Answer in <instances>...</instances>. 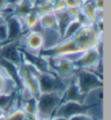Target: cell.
<instances>
[{"instance_id":"cell-1","label":"cell","mask_w":111,"mask_h":120,"mask_svg":"<svg viewBox=\"0 0 111 120\" xmlns=\"http://www.w3.org/2000/svg\"><path fill=\"white\" fill-rule=\"evenodd\" d=\"M102 43V32L98 31L95 24L82 27L72 37L58 42V44L41 51V54L44 58L50 57H72L74 54L79 56L89 49L96 47Z\"/></svg>"},{"instance_id":"cell-2","label":"cell","mask_w":111,"mask_h":120,"mask_svg":"<svg viewBox=\"0 0 111 120\" xmlns=\"http://www.w3.org/2000/svg\"><path fill=\"white\" fill-rule=\"evenodd\" d=\"M63 92H48L41 94L37 101V118L38 119H50L53 117L56 110L61 104Z\"/></svg>"},{"instance_id":"cell-3","label":"cell","mask_w":111,"mask_h":120,"mask_svg":"<svg viewBox=\"0 0 111 120\" xmlns=\"http://www.w3.org/2000/svg\"><path fill=\"white\" fill-rule=\"evenodd\" d=\"M38 71L32 67L30 64L26 62L22 59L19 65V74L22 82V87H26L31 92V95L37 99L41 95L39 84H38Z\"/></svg>"},{"instance_id":"cell-4","label":"cell","mask_w":111,"mask_h":120,"mask_svg":"<svg viewBox=\"0 0 111 120\" xmlns=\"http://www.w3.org/2000/svg\"><path fill=\"white\" fill-rule=\"evenodd\" d=\"M74 77L80 92L84 96L90 94L93 90L103 88L102 79L89 69H77Z\"/></svg>"},{"instance_id":"cell-5","label":"cell","mask_w":111,"mask_h":120,"mask_svg":"<svg viewBox=\"0 0 111 120\" xmlns=\"http://www.w3.org/2000/svg\"><path fill=\"white\" fill-rule=\"evenodd\" d=\"M38 84L41 94H48V92H64L68 83L65 82V79L53 73L52 71L38 73Z\"/></svg>"},{"instance_id":"cell-6","label":"cell","mask_w":111,"mask_h":120,"mask_svg":"<svg viewBox=\"0 0 111 120\" xmlns=\"http://www.w3.org/2000/svg\"><path fill=\"white\" fill-rule=\"evenodd\" d=\"M93 107H94L93 105H87L86 103L81 104V103H78V102H63L58 106V109L56 110L52 118L68 119L73 116L86 114V116H88L89 118L93 119V114H92V109Z\"/></svg>"},{"instance_id":"cell-7","label":"cell","mask_w":111,"mask_h":120,"mask_svg":"<svg viewBox=\"0 0 111 120\" xmlns=\"http://www.w3.org/2000/svg\"><path fill=\"white\" fill-rule=\"evenodd\" d=\"M101 45L102 43L97 45L96 47L89 49L86 52L81 53L79 58L73 61V65L75 69H90L95 71L96 68L102 64V52H101Z\"/></svg>"},{"instance_id":"cell-8","label":"cell","mask_w":111,"mask_h":120,"mask_svg":"<svg viewBox=\"0 0 111 120\" xmlns=\"http://www.w3.org/2000/svg\"><path fill=\"white\" fill-rule=\"evenodd\" d=\"M49 62V68L53 73L60 76L61 79H72L77 72L73 61L67 57H50L46 58Z\"/></svg>"},{"instance_id":"cell-9","label":"cell","mask_w":111,"mask_h":120,"mask_svg":"<svg viewBox=\"0 0 111 120\" xmlns=\"http://www.w3.org/2000/svg\"><path fill=\"white\" fill-rule=\"evenodd\" d=\"M19 41H8L5 43L0 44V58L5 59L12 64H14L16 66L20 65L22 56L20 52V44Z\"/></svg>"},{"instance_id":"cell-10","label":"cell","mask_w":111,"mask_h":120,"mask_svg":"<svg viewBox=\"0 0 111 120\" xmlns=\"http://www.w3.org/2000/svg\"><path fill=\"white\" fill-rule=\"evenodd\" d=\"M20 52H21L22 59L24 60L26 62L30 64L32 67H35L39 73H44V72H49L50 71L49 62L46 58L42 57L41 54L29 52V51H27L26 49H22V47H20Z\"/></svg>"},{"instance_id":"cell-11","label":"cell","mask_w":111,"mask_h":120,"mask_svg":"<svg viewBox=\"0 0 111 120\" xmlns=\"http://www.w3.org/2000/svg\"><path fill=\"white\" fill-rule=\"evenodd\" d=\"M22 38V37H21ZM24 47L27 51L32 52V53H39L44 46V36L38 32V31H31L29 34H27L23 38H22Z\"/></svg>"},{"instance_id":"cell-12","label":"cell","mask_w":111,"mask_h":120,"mask_svg":"<svg viewBox=\"0 0 111 120\" xmlns=\"http://www.w3.org/2000/svg\"><path fill=\"white\" fill-rule=\"evenodd\" d=\"M86 97L84 95H82L80 92L79 87L75 82V77H74V81H72L68 86L66 90L63 92V99H61V103L63 102H78L81 104H84L86 103Z\"/></svg>"},{"instance_id":"cell-13","label":"cell","mask_w":111,"mask_h":120,"mask_svg":"<svg viewBox=\"0 0 111 120\" xmlns=\"http://www.w3.org/2000/svg\"><path fill=\"white\" fill-rule=\"evenodd\" d=\"M6 24L8 29V41H17L23 35V26L19 17L15 15H11L8 19H6Z\"/></svg>"},{"instance_id":"cell-14","label":"cell","mask_w":111,"mask_h":120,"mask_svg":"<svg viewBox=\"0 0 111 120\" xmlns=\"http://www.w3.org/2000/svg\"><path fill=\"white\" fill-rule=\"evenodd\" d=\"M19 91L15 81L7 73V71L0 65V95L12 94L13 91Z\"/></svg>"},{"instance_id":"cell-15","label":"cell","mask_w":111,"mask_h":120,"mask_svg":"<svg viewBox=\"0 0 111 120\" xmlns=\"http://www.w3.org/2000/svg\"><path fill=\"white\" fill-rule=\"evenodd\" d=\"M34 8H36L34 0H17L16 2H14L13 15H15L16 17L22 20L29 12H31Z\"/></svg>"},{"instance_id":"cell-16","label":"cell","mask_w":111,"mask_h":120,"mask_svg":"<svg viewBox=\"0 0 111 120\" xmlns=\"http://www.w3.org/2000/svg\"><path fill=\"white\" fill-rule=\"evenodd\" d=\"M38 23L43 29L58 31V21H57V16L54 12H48V13L41 14Z\"/></svg>"},{"instance_id":"cell-17","label":"cell","mask_w":111,"mask_h":120,"mask_svg":"<svg viewBox=\"0 0 111 120\" xmlns=\"http://www.w3.org/2000/svg\"><path fill=\"white\" fill-rule=\"evenodd\" d=\"M39 17H41V13L38 12L37 8H34L31 12H29L28 14L21 20V22L23 23V24H22V26H23V31L32 29V28L38 23Z\"/></svg>"},{"instance_id":"cell-18","label":"cell","mask_w":111,"mask_h":120,"mask_svg":"<svg viewBox=\"0 0 111 120\" xmlns=\"http://www.w3.org/2000/svg\"><path fill=\"white\" fill-rule=\"evenodd\" d=\"M6 120H39L37 117H34L31 114L26 113L24 111H22L20 107L15 109L14 111H12L11 113L5 116Z\"/></svg>"},{"instance_id":"cell-19","label":"cell","mask_w":111,"mask_h":120,"mask_svg":"<svg viewBox=\"0 0 111 120\" xmlns=\"http://www.w3.org/2000/svg\"><path fill=\"white\" fill-rule=\"evenodd\" d=\"M19 106H20V109H21L22 111H24L26 113L31 114L34 117H37V101H36L35 97L29 98L28 101L21 103Z\"/></svg>"},{"instance_id":"cell-20","label":"cell","mask_w":111,"mask_h":120,"mask_svg":"<svg viewBox=\"0 0 111 120\" xmlns=\"http://www.w3.org/2000/svg\"><path fill=\"white\" fill-rule=\"evenodd\" d=\"M81 28H82L81 23H79L77 20H73V21L67 26V28L65 29V32H64V35L61 36V38L59 39V42H60V41H64V39H67V38H69V37H72V36L75 35Z\"/></svg>"},{"instance_id":"cell-21","label":"cell","mask_w":111,"mask_h":120,"mask_svg":"<svg viewBox=\"0 0 111 120\" xmlns=\"http://www.w3.org/2000/svg\"><path fill=\"white\" fill-rule=\"evenodd\" d=\"M75 20H77L79 23H81V26H82V27H87V26H90V24H93V23H92V21L89 20L88 15L86 14V13H84L82 9H80V12L78 13L77 17H75Z\"/></svg>"},{"instance_id":"cell-22","label":"cell","mask_w":111,"mask_h":120,"mask_svg":"<svg viewBox=\"0 0 111 120\" xmlns=\"http://www.w3.org/2000/svg\"><path fill=\"white\" fill-rule=\"evenodd\" d=\"M5 42H8V29L6 22L0 24V44Z\"/></svg>"},{"instance_id":"cell-23","label":"cell","mask_w":111,"mask_h":120,"mask_svg":"<svg viewBox=\"0 0 111 120\" xmlns=\"http://www.w3.org/2000/svg\"><path fill=\"white\" fill-rule=\"evenodd\" d=\"M66 9V5L64 2V0H58L52 5V12H61Z\"/></svg>"},{"instance_id":"cell-24","label":"cell","mask_w":111,"mask_h":120,"mask_svg":"<svg viewBox=\"0 0 111 120\" xmlns=\"http://www.w3.org/2000/svg\"><path fill=\"white\" fill-rule=\"evenodd\" d=\"M66 8H77V7H81V2L80 0H64Z\"/></svg>"},{"instance_id":"cell-25","label":"cell","mask_w":111,"mask_h":120,"mask_svg":"<svg viewBox=\"0 0 111 120\" xmlns=\"http://www.w3.org/2000/svg\"><path fill=\"white\" fill-rule=\"evenodd\" d=\"M67 120H93L92 118H89L86 114H78V116H73L71 118H68Z\"/></svg>"},{"instance_id":"cell-26","label":"cell","mask_w":111,"mask_h":120,"mask_svg":"<svg viewBox=\"0 0 111 120\" xmlns=\"http://www.w3.org/2000/svg\"><path fill=\"white\" fill-rule=\"evenodd\" d=\"M12 2L9 0H0V12H2L6 7H8Z\"/></svg>"},{"instance_id":"cell-27","label":"cell","mask_w":111,"mask_h":120,"mask_svg":"<svg viewBox=\"0 0 111 120\" xmlns=\"http://www.w3.org/2000/svg\"><path fill=\"white\" fill-rule=\"evenodd\" d=\"M94 5H95L96 9L103 11V0H94Z\"/></svg>"},{"instance_id":"cell-28","label":"cell","mask_w":111,"mask_h":120,"mask_svg":"<svg viewBox=\"0 0 111 120\" xmlns=\"http://www.w3.org/2000/svg\"><path fill=\"white\" fill-rule=\"evenodd\" d=\"M6 22V20H5V17L2 16V15L0 14V24H2V23H5Z\"/></svg>"},{"instance_id":"cell-29","label":"cell","mask_w":111,"mask_h":120,"mask_svg":"<svg viewBox=\"0 0 111 120\" xmlns=\"http://www.w3.org/2000/svg\"><path fill=\"white\" fill-rule=\"evenodd\" d=\"M4 116H5V112H4V111H2V110L0 109V118H2Z\"/></svg>"},{"instance_id":"cell-30","label":"cell","mask_w":111,"mask_h":120,"mask_svg":"<svg viewBox=\"0 0 111 120\" xmlns=\"http://www.w3.org/2000/svg\"><path fill=\"white\" fill-rule=\"evenodd\" d=\"M56 1H58V0H48V2H49V4H51V5H53Z\"/></svg>"},{"instance_id":"cell-31","label":"cell","mask_w":111,"mask_h":120,"mask_svg":"<svg viewBox=\"0 0 111 120\" xmlns=\"http://www.w3.org/2000/svg\"><path fill=\"white\" fill-rule=\"evenodd\" d=\"M87 1H89V0H80V2H81V6H82L83 4H86Z\"/></svg>"},{"instance_id":"cell-32","label":"cell","mask_w":111,"mask_h":120,"mask_svg":"<svg viewBox=\"0 0 111 120\" xmlns=\"http://www.w3.org/2000/svg\"><path fill=\"white\" fill-rule=\"evenodd\" d=\"M9 1H11V2H16L17 0H9Z\"/></svg>"}]
</instances>
